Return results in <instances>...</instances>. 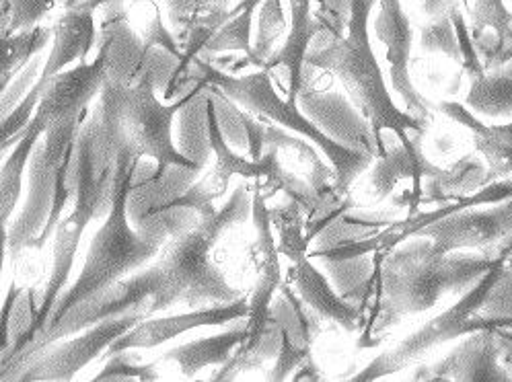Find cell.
<instances>
[{"label":"cell","mask_w":512,"mask_h":382,"mask_svg":"<svg viewBox=\"0 0 512 382\" xmlns=\"http://www.w3.org/2000/svg\"><path fill=\"white\" fill-rule=\"evenodd\" d=\"M290 280L295 292L307 307L321 319L342 327L346 333H356L360 325V304L338 294L334 284L313 263L309 253L292 259Z\"/></svg>","instance_id":"obj_20"},{"label":"cell","mask_w":512,"mask_h":382,"mask_svg":"<svg viewBox=\"0 0 512 382\" xmlns=\"http://www.w3.org/2000/svg\"><path fill=\"white\" fill-rule=\"evenodd\" d=\"M510 251H512V241L502 245L490 270L465 294H461L455 304H451V307L445 309L443 313L428 319L422 327H418L406 339L395 343L393 348L375 356L358 374L350 378L356 382L379 380V378L408 370L410 366L426 358L430 352L438 350L457 337H467L475 331H484V329L512 327V317H478L488 296L492 294V290L496 288V284L504 274V263Z\"/></svg>","instance_id":"obj_8"},{"label":"cell","mask_w":512,"mask_h":382,"mask_svg":"<svg viewBox=\"0 0 512 382\" xmlns=\"http://www.w3.org/2000/svg\"><path fill=\"white\" fill-rule=\"evenodd\" d=\"M323 25L329 23H323L319 17H313L311 0H290V23L286 40L264 66L272 76H282V85L286 87L288 101H299V95L305 87L307 52L313 37L319 33Z\"/></svg>","instance_id":"obj_19"},{"label":"cell","mask_w":512,"mask_h":382,"mask_svg":"<svg viewBox=\"0 0 512 382\" xmlns=\"http://www.w3.org/2000/svg\"><path fill=\"white\" fill-rule=\"evenodd\" d=\"M87 118L89 111L75 120L56 124L44 132V140L35 144L27 165V198L17 220L9 224L7 251L13 257H19L25 249L38 247L52 210L60 165L75 148Z\"/></svg>","instance_id":"obj_9"},{"label":"cell","mask_w":512,"mask_h":382,"mask_svg":"<svg viewBox=\"0 0 512 382\" xmlns=\"http://www.w3.org/2000/svg\"><path fill=\"white\" fill-rule=\"evenodd\" d=\"M500 350L502 343L496 329L475 331L441 360L418 366L410 378L426 382H512L500 360Z\"/></svg>","instance_id":"obj_15"},{"label":"cell","mask_w":512,"mask_h":382,"mask_svg":"<svg viewBox=\"0 0 512 382\" xmlns=\"http://www.w3.org/2000/svg\"><path fill=\"white\" fill-rule=\"evenodd\" d=\"M455 148H457V144H455V138L451 134H443V136L434 138V150L438 152V155H443V157L449 155L451 157Z\"/></svg>","instance_id":"obj_41"},{"label":"cell","mask_w":512,"mask_h":382,"mask_svg":"<svg viewBox=\"0 0 512 382\" xmlns=\"http://www.w3.org/2000/svg\"><path fill=\"white\" fill-rule=\"evenodd\" d=\"M23 288L13 280L11 286H9V292L5 296V302H3V309H0V354L5 352V348L9 346V325H11V315H13V309L17 304V298L21 296Z\"/></svg>","instance_id":"obj_38"},{"label":"cell","mask_w":512,"mask_h":382,"mask_svg":"<svg viewBox=\"0 0 512 382\" xmlns=\"http://www.w3.org/2000/svg\"><path fill=\"white\" fill-rule=\"evenodd\" d=\"M272 319L280 329V350L268 380H288L313 356L311 352L321 331V319L288 284L280 286L278 300L272 302Z\"/></svg>","instance_id":"obj_17"},{"label":"cell","mask_w":512,"mask_h":382,"mask_svg":"<svg viewBox=\"0 0 512 382\" xmlns=\"http://www.w3.org/2000/svg\"><path fill=\"white\" fill-rule=\"evenodd\" d=\"M245 315H247V296L241 294L237 300L227 304H210V307H200L188 313L159 317V319L146 317L140 323H136L132 329H128L122 337H118L112 346L107 348V354L153 350L188 331H194L200 327L233 325L235 321L245 319Z\"/></svg>","instance_id":"obj_16"},{"label":"cell","mask_w":512,"mask_h":382,"mask_svg":"<svg viewBox=\"0 0 512 382\" xmlns=\"http://www.w3.org/2000/svg\"><path fill=\"white\" fill-rule=\"evenodd\" d=\"M420 50L428 56L441 54L461 68L463 66L461 35L453 17L430 19L428 23H424L420 29Z\"/></svg>","instance_id":"obj_33"},{"label":"cell","mask_w":512,"mask_h":382,"mask_svg":"<svg viewBox=\"0 0 512 382\" xmlns=\"http://www.w3.org/2000/svg\"><path fill=\"white\" fill-rule=\"evenodd\" d=\"M262 0H243V7L237 15H233L221 29H218L210 42L204 46L202 54L198 58L210 60L221 54H235L241 52L249 58L251 66L258 68L253 58V44H251V25H253V15L255 9L260 7Z\"/></svg>","instance_id":"obj_29"},{"label":"cell","mask_w":512,"mask_h":382,"mask_svg":"<svg viewBox=\"0 0 512 382\" xmlns=\"http://www.w3.org/2000/svg\"><path fill=\"white\" fill-rule=\"evenodd\" d=\"M292 378H295V380H321L323 376H321L319 366L315 364V360H313V356H311L309 360H305V362L297 368V372L292 374Z\"/></svg>","instance_id":"obj_40"},{"label":"cell","mask_w":512,"mask_h":382,"mask_svg":"<svg viewBox=\"0 0 512 382\" xmlns=\"http://www.w3.org/2000/svg\"><path fill=\"white\" fill-rule=\"evenodd\" d=\"M109 52H112V37L105 35L99 56L93 62L66 68L42 85L35 116L46 124V130L56 124L75 120L89 111L91 101L101 93L107 79Z\"/></svg>","instance_id":"obj_14"},{"label":"cell","mask_w":512,"mask_h":382,"mask_svg":"<svg viewBox=\"0 0 512 382\" xmlns=\"http://www.w3.org/2000/svg\"><path fill=\"white\" fill-rule=\"evenodd\" d=\"M465 105L478 118L510 120L512 118V62L486 70L469 81Z\"/></svg>","instance_id":"obj_27"},{"label":"cell","mask_w":512,"mask_h":382,"mask_svg":"<svg viewBox=\"0 0 512 382\" xmlns=\"http://www.w3.org/2000/svg\"><path fill=\"white\" fill-rule=\"evenodd\" d=\"M321 263L325 267L329 282L334 284L338 294L356 304L362 302L364 294H367L377 274L375 255H360L352 259H340V261L323 259Z\"/></svg>","instance_id":"obj_30"},{"label":"cell","mask_w":512,"mask_h":382,"mask_svg":"<svg viewBox=\"0 0 512 382\" xmlns=\"http://www.w3.org/2000/svg\"><path fill=\"white\" fill-rule=\"evenodd\" d=\"M13 79H15V76H7V79L0 81V97H3V93L9 89V85L13 83Z\"/></svg>","instance_id":"obj_44"},{"label":"cell","mask_w":512,"mask_h":382,"mask_svg":"<svg viewBox=\"0 0 512 382\" xmlns=\"http://www.w3.org/2000/svg\"><path fill=\"white\" fill-rule=\"evenodd\" d=\"M161 286H163V278H161V270L157 263L146 267L144 272H138L136 276H130V278L126 276L114 284H109L107 288H103V290L95 292L93 296L85 298L83 302H79L77 307L66 311L56 323L48 325L42 333L35 335V339L23 352H19L15 358L0 364V368L9 366L13 362H19L25 356L33 354L35 350L48 346V343L75 335V333H79L95 323H101L105 319L122 317V315L134 313V311H149V315H151V302L159 294Z\"/></svg>","instance_id":"obj_11"},{"label":"cell","mask_w":512,"mask_h":382,"mask_svg":"<svg viewBox=\"0 0 512 382\" xmlns=\"http://www.w3.org/2000/svg\"><path fill=\"white\" fill-rule=\"evenodd\" d=\"M7 241H9V226L0 228V278H3V267L7 259Z\"/></svg>","instance_id":"obj_42"},{"label":"cell","mask_w":512,"mask_h":382,"mask_svg":"<svg viewBox=\"0 0 512 382\" xmlns=\"http://www.w3.org/2000/svg\"><path fill=\"white\" fill-rule=\"evenodd\" d=\"M422 13L428 19L451 17L455 9H461V0H418Z\"/></svg>","instance_id":"obj_39"},{"label":"cell","mask_w":512,"mask_h":382,"mask_svg":"<svg viewBox=\"0 0 512 382\" xmlns=\"http://www.w3.org/2000/svg\"><path fill=\"white\" fill-rule=\"evenodd\" d=\"M138 163L140 159L126 148L116 152L112 202H109L107 218L91 239L79 278L62 292L48 325L56 323L66 311L77 307L85 298L126 278L144 263H149L165 247L169 235L165 226L159 224L149 228V231H134L130 226L128 200L134 187Z\"/></svg>","instance_id":"obj_6"},{"label":"cell","mask_w":512,"mask_h":382,"mask_svg":"<svg viewBox=\"0 0 512 382\" xmlns=\"http://www.w3.org/2000/svg\"><path fill=\"white\" fill-rule=\"evenodd\" d=\"M140 44H142V54L151 52L153 48H163L173 58H177V62L184 58V48H181L177 37L163 25V17L157 5L153 7L151 17L140 19Z\"/></svg>","instance_id":"obj_35"},{"label":"cell","mask_w":512,"mask_h":382,"mask_svg":"<svg viewBox=\"0 0 512 382\" xmlns=\"http://www.w3.org/2000/svg\"><path fill=\"white\" fill-rule=\"evenodd\" d=\"M116 163H107L101 155V138H99V111L83 124L77 146H75V161H72V185H75V204L72 210L60 218L54 228V261L48 282L42 290V298L38 311L33 313V321L25 335L15 343V348L7 354V360L15 358L23 352L35 335L42 333L52 317V311L58 304L62 292L68 288V280L72 267L77 261V251L83 241V235L91 220L105 210H109L112 202V185H114ZM0 362V364H3Z\"/></svg>","instance_id":"obj_5"},{"label":"cell","mask_w":512,"mask_h":382,"mask_svg":"<svg viewBox=\"0 0 512 382\" xmlns=\"http://www.w3.org/2000/svg\"><path fill=\"white\" fill-rule=\"evenodd\" d=\"M227 189H229V183L218 179L210 171L200 181L190 185L181 196H175L173 200L149 210V216L165 214V212H179V210H194L198 214V218H206L216 212L214 202L218 198H223L227 194Z\"/></svg>","instance_id":"obj_31"},{"label":"cell","mask_w":512,"mask_h":382,"mask_svg":"<svg viewBox=\"0 0 512 382\" xmlns=\"http://www.w3.org/2000/svg\"><path fill=\"white\" fill-rule=\"evenodd\" d=\"M192 68L196 72L194 79L202 81L206 87L221 91L235 105L253 113L255 118L272 122L274 126L295 132L315 144L321 150L325 161L334 167L336 191H340V194H350L352 183L364 171L371 169L375 161L373 155L348 148L336 138L325 134L299 109V101H288L286 97L278 95L272 74L266 68H255L249 74H229L202 58H196L192 62Z\"/></svg>","instance_id":"obj_7"},{"label":"cell","mask_w":512,"mask_h":382,"mask_svg":"<svg viewBox=\"0 0 512 382\" xmlns=\"http://www.w3.org/2000/svg\"><path fill=\"white\" fill-rule=\"evenodd\" d=\"M371 167L373 169L369 177V189L375 202H385L399 183H414L410 189H406V208L412 206L420 185L426 179L436 177L443 169L426 157L424 136L391 146L383 155L375 157Z\"/></svg>","instance_id":"obj_18"},{"label":"cell","mask_w":512,"mask_h":382,"mask_svg":"<svg viewBox=\"0 0 512 382\" xmlns=\"http://www.w3.org/2000/svg\"><path fill=\"white\" fill-rule=\"evenodd\" d=\"M500 249L443 253L432 239L414 235L385 257L375 253L381 286L362 302L358 350L381 346L383 335L404 317L432 311L445 296L465 294L490 270Z\"/></svg>","instance_id":"obj_1"},{"label":"cell","mask_w":512,"mask_h":382,"mask_svg":"<svg viewBox=\"0 0 512 382\" xmlns=\"http://www.w3.org/2000/svg\"><path fill=\"white\" fill-rule=\"evenodd\" d=\"M52 37L50 27H31L25 31L11 29V9L0 3V81L7 76H17L31 58L42 52Z\"/></svg>","instance_id":"obj_28"},{"label":"cell","mask_w":512,"mask_h":382,"mask_svg":"<svg viewBox=\"0 0 512 382\" xmlns=\"http://www.w3.org/2000/svg\"><path fill=\"white\" fill-rule=\"evenodd\" d=\"M377 0H350L346 29L323 25L307 52V66L338 76L350 103L367 120L377 142V157L399 142L426 136L428 124L401 109L375 54L369 21Z\"/></svg>","instance_id":"obj_2"},{"label":"cell","mask_w":512,"mask_h":382,"mask_svg":"<svg viewBox=\"0 0 512 382\" xmlns=\"http://www.w3.org/2000/svg\"><path fill=\"white\" fill-rule=\"evenodd\" d=\"M44 132H46V124L33 113V118L23 130L21 138L9 150L5 163L0 165V228L11 224V216L23 194V177H25L29 159L33 155L35 144L40 142Z\"/></svg>","instance_id":"obj_26"},{"label":"cell","mask_w":512,"mask_h":382,"mask_svg":"<svg viewBox=\"0 0 512 382\" xmlns=\"http://www.w3.org/2000/svg\"><path fill=\"white\" fill-rule=\"evenodd\" d=\"M5 157H7V155H0V161H3V159H5Z\"/></svg>","instance_id":"obj_45"},{"label":"cell","mask_w":512,"mask_h":382,"mask_svg":"<svg viewBox=\"0 0 512 382\" xmlns=\"http://www.w3.org/2000/svg\"><path fill=\"white\" fill-rule=\"evenodd\" d=\"M490 181H494V177L490 175L486 161L475 150L467 152V155L459 157L447 169H441L436 177L426 179L420 185L412 206L408 208V214L420 210V206H436L463 200Z\"/></svg>","instance_id":"obj_23"},{"label":"cell","mask_w":512,"mask_h":382,"mask_svg":"<svg viewBox=\"0 0 512 382\" xmlns=\"http://www.w3.org/2000/svg\"><path fill=\"white\" fill-rule=\"evenodd\" d=\"M379 13L373 21L377 42L385 48V60L389 68L391 91L404 103L406 111L414 118L428 124L434 105L418 91L412 74V50H414V27L404 11L401 0H377Z\"/></svg>","instance_id":"obj_12"},{"label":"cell","mask_w":512,"mask_h":382,"mask_svg":"<svg viewBox=\"0 0 512 382\" xmlns=\"http://www.w3.org/2000/svg\"><path fill=\"white\" fill-rule=\"evenodd\" d=\"M202 89H208L196 79V87L184 97L165 103L157 97L153 72L146 70L136 85L112 81L107 76L101 89L99 107V138L101 155L107 163H116V152L126 148L134 157L153 159L159 179L165 169L179 167L198 173L202 163H196L173 144V120L188 107Z\"/></svg>","instance_id":"obj_3"},{"label":"cell","mask_w":512,"mask_h":382,"mask_svg":"<svg viewBox=\"0 0 512 382\" xmlns=\"http://www.w3.org/2000/svg\"><path fill=\"white\" fill-rule=\"evenodd\" d=\"M11 9V29L25 31L38 23L56 7V0H0Z\"/></svg>","instance_id":"obj_37"},{"label":"cell","mask_w":512,"mask_h":382,"mask_svg":"<svg viewBox=\"0 0 512 382\" xmlns=\"http://www.w3.org/2000/svg\"><path fill=\"white\" fill-rule=\"evenodd\" d=\"M288 33V21L284 15L282 0H262L258 17V35L253 42V58L258 68H264L270 56L276 52V44Z\"/></svg>","instance_id":"obj_32"},{"label":"cell","mask_w":512,"mask_h":382,"mask_svg":"<svg viewBox=\"0 0 512 382\" xmlns=\"http://www.w3.org/2000/svg\"><path fill=\"white\" fill-rule=\"evenodd\" d=\"M151 317L149 311H134L122 317L105 319L95 323L75 337L70 335L58 339L48 346L35 350L19 362L3 366L0 370V380H33V382H56V380H72L85 366L97 360L112 343L122 337L128 329H132L142 319Z\"/></svg>","instance_id":"obj_10"},{"label":"cell","mask_w":512,"mask_h":382,"mask_svg":"<svg viewBox=\"0 0 512 382\" xmlns=\"http://www.w3.org/2000/svg\"><path fill=\"white\" fill-rule=\"evenodd\" d=\"M251 198L253 191H249V185L245 181L237 183L221 210L200 218L198 226L165 243L163 255L157 261L163 286L151 302V315L167 311L175 304L200 309L210 304H227L241 296L221 267L212 261L210 253L229 228L251 216Z\"/></svg>","instance_id":"obj_4"},{"label":"cell","mask_w":512,"mask_h":382,"mask_svg":"<svg viewBox=\"0 0 512 382\" xmlns=\"http://www.w3.org/2000/svg\"><path fill=\"white\" fill-rule=\"evenodd\" d=\"M469 35L486 70L512 62V11L504 0H473Z\"/></svg>","instance_id":"obj_24"},{"label":"cell","mask_w":512,"mask_h":382,"mask_svg":"<svg viewBox=\"0 0 512 382\" xmlns=\"http://www.w3.org/2000/svg\"><path fill=\"white\" fill-rule=\"evenodd\" d=\"M496 335H498V339H502L512 348V327H500V329H496Z\"/></svg>","instance_id":"obj_43"},{"label":"cell","mask_w":512,"mask_h":382,"mask_svg":"<svg viewBox=\"0 0 512 382\" xmlns=\"http://www.w3.org/2000/svg\"><path fill=\"white\" fill-rule=\"evenodd\" d=\"M233 3H239V0H165V5L169 9V21L177 29V40L186 35L190 23L216 7H229Z\"/></svg>","instance_id":"obj_36"},{"label":"cell","mask_w":512,"mask_h":382,"mask_svg":"<svg viewBox=\"0 0 512 382\" xmlns=\"http://www.w3.org/2000/svg\"><path fill=\"white\" fill-rule=\"evenodd\" d=\"M436 109L469 132L473 150L486 161L494 179L512 175V122L486 124L467 105L457 101H443Z\"/></svg>","instance_id":"obj_22"},{"label":"cell","mask_w":512,"mask_h":382,"mask_svg":"<svg viewBox=\"0 0 512 382\" xmlns=\"http://www.w3.org/2000/svg\"><path fill=\"white\" fill-rule=\"evenodd\" d=\"M161 374L157 372V364H140L130 352H116L109 354L107 364L93 380H159Z\"/></svg>","instance_id":"obj_34"},{"label":"cell","mask_w":512,"mask_h":382,"mask_svg":"<svg viewBox=\"0 0 512 382\" xmlns=\"http://www.w3.org/2000/svg\"><path fill=\"white\" fill-rule=\"evenodd\" d=\"M422 237L432 239L438 251H490L512 239V198L453 212L422 228Z\"/></svg>","instance_id":"obj_13"},{"label":"cell","mask_w":512,"mask_h":382,"mask_svg":"<svg viewBox=\"0 0 512 382\" xmlns=\"http://www.w3.org/2000/svg\"><path fill=\"white\" fill-rule=\"evenodd\" d=\"M52 50L38 76V83L46 85L52 76L70 68L75 62H87L97 42L95 13L66 7L52 29Z\"/></svg>","instance_id":"obj_21"},{"label":"cell","mask_w":512,"mask_h":382,"mask_svg":"<svg viewBox=\"0 0 512 382\" xmlns=\"http://www.w3.org/2000/svg\"><path fill=\"white\" fill-rule=\"evenodd\" d=\"M243 339H245V319H239L233 323V327H229L223 333L194 339L167 350L159 358V362L161 364L171 362L177 366L181 374L194 378L208 366H223L241 346Z\"/></svg>","instance_id":"obj_25"}]
</instances>
